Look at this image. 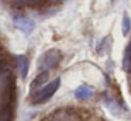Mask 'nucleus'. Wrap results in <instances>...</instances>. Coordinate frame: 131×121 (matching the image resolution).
Instances as JSON below:
<instances>
[{"label": "nucleus", "mask_w": 131, "mask_h": 121, "mask_svg": "<svg viewBox=\"0 0 131 121\" xmlns=\"http://www.w3.org/2000/svg\"><path fill=\"white\" fill-rule=\"evenodd\" d=\"M59 84H61V79L59 78H57L55 80L47 83L44 87H41L40 90H37V92H34L31 94V103L32 104H41V103L48 101L49 98L55 94V92L58 90Z\"/></svg>", "instance_id": "1"}, {"label": "nucleus", "mask_w": 131, "mask_h": 121, "mask_svg": "<svg viewBox=\"0 0 131 121\" xmlns=\"http://www.w3.org/2000/svg\"><path fill=\"white\" fill-rule=\"evenodd\" d=\"M61 58H62L61 52L58 49H55V48L45 51V52L38 58V69H40L41 72H48V70H51V69H55V68L59 65Z\"/></svg>", "instance_id": "2"}, {"label": "nucleus", "mask_w": 131, "mask_h": 121, "mask_svg": "<svg viewBox=\"0 0 131 121\" xmlns=\"http://www.w3.org/2000/svg\"><path fill=\"white\" fill-rule=\"evenodd\" d=\"M13 21H14L16 27H17L23 34H26V35H30V34L32 32V30H34V27H35V23L32 21L30 17L17 16V17H14Z\"/></svg>", "instance_id": "3"}, {"label": "nucleus", "mask_w": 131, "mask_h": 121, "mask_svg": "<svg viewBox=\"0 0 131 121\" xmlns=\"http://www.w3.org/2000/svg\"><path fill=\"white\" fill-rule=\"evenodd\" d=\"M16 65H17L20 76L24 79L28 73V58L26 55H17L16 56Z\"/></svg>", "instance_id": "4"}, {"label": "nucleus", "mask_w": 131, "mask_h": 121, "mask_svg": "<svg viewBox=\"0 0 131 121\" xmlns=\"http://www.w3.org/2000/svg\"><path fill=\"white\" fill-rule=\"evenodd\" d=\"M92 94H93V90L90 89L89 86H79L76 90H75V96H76V98H79V100H89V98L92 97Z\"/></svg>", "instance_id": "5"}, {"label": "nucleus", "mask_w": 131, "mask_h": 121, "mask_svg": "<svg viewBox=\"0 0 131 121\" xmlns=\"http://www.w3.org/2000/svg\"><path fill=\"white\" fill-rule=\"evenodd\" d=\"M48 79V72H42V73H40V75L37 76V78L32 80V83H31V89H35L37 86H41V84L44 83V82Z\"/></svg>", "instance_id": "6"}, {"label": "nucleus", "mask_w": 131, "mask_h": 121, "mask_svg": "<svg viewBox=\"0 0 131 121\" xmlns=\"http://www.w3.org/2000/svg\"><path fill=\"white\" fill-rule=\"evenodd\" d=\"M121 28H123V35H128V32L131 30V21H130V17L127 14H124V17H123Z\"/></svg>", "instance_id": "7"}, {"label": "nucleus", "mask_w": 131, "mask_h": 121, "mask_svg": "<svg viewBox=\"0 0 131 121\" xmlns=\"http://www.w3.org/2000/svg\"><path fill=\"white\" fill-rule=\"evenodd\" d=\"M17 4H21V6H34V4H38L41 3L42 0H14Z\"/></svg>", "instance_id": "8"}]
</instances>
